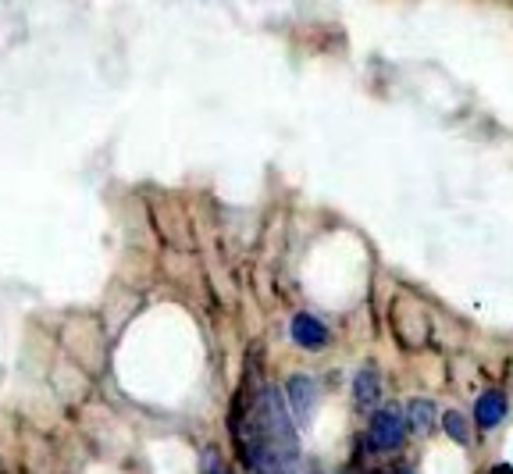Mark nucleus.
Wrapping results in <instances>:
<instances>
[{"mask_svg": "<svg viewBox=\"0 0 513 474\" xmlns=\"http://www.w3.org/2000/svg\"><path fill=\"white\" fill-rule=\"evenodd\" d=\"M232 439L253 474H296L300 467V442L296 421L285 396L275 385L243 389L232 407Z\"/></svg>", "mask_w": 513, "mask_h": 474, "instance_id": "f257e3e1", "label": "nucleus"}, {"mask_svg": "<svg viewBox=\"0 0 513 474\" xmlns=\"http://www.w3.org/2000/svg\"><path fill=\"white\" fill-rule=\"evenodd\" d=\"M407 439V417L396 407L371 410V425H367V442L375 453H396Z\"/></svg>", "mask_w": 513, "mask_h": 474, "instance_id": "f03ea898", "label": "nucleus"}, {"mask_svg": "<svg viewBox=\"0 0 513 474\" xmlns=\"http://www.w3.org/2000/svg\"><path fill=\"white\" fill-rule=\"evenodd\" d=\"M318 400H321V389L310 375H293L289 382H285V403H289V410H293L296 425H310Z\"/></svg>", "mask_w": 513, "mask_h": 474, "instance_id": "7ed1b4c3", "label": "nucleus"}, {"mask_svg": "<svg viewBox=\"0 0 513 474\" xmlns=\"http://www.w3.org/2000/svg\"><path fill=\"white\" fill-rule=\"evenodd\" d=\"M506 414H510V400H506V393H499V389L481 393L478 403H474V425H478L481 432L499 428L506 421Z\"/></svg>", "mask_w": 513, "mask_h": 474, "instance_id": "20e7f679", "label": "nucleus"}, {"mask_svg": "<svg viewBox=\"0 0 513 474\" xmlns=\"http://www.w3.org/2000/svg\"><path fill=\"white\" fill-rule=\"evenodd\" d=\"M353 403H357V410H378V403H382V375H378L375 364H364V368L353 375Z\"/></svg>", "mask_w": 513, "mask_h": 474, "instance_id": "39448f33", "label": "nucleus"}, {"mask_svg": "<svg viewBox=\"0 0 513 474\" xmlns=\"http://www.w3.org/2000/svg\"><path fill=\"white\" fill-rule=\"evenodd\" d=\"M289 336H293V343L303 346V350H325L328 339H332V336H328V328L307 311H300L293 318V325H289Z\"/></svg>", "mask_w": 513, "mask_h": 474, "instance_id": "423d86ee", "label": "nucleus"}, {"mask_svg": "<svg viewBox=\"0 0 513 474\" xmlns=\"http://www.w3.org/2000/svg\"><path fill=\"white\" fill-rule=\"evenodd\" d=\"M439 425V410H435L432 400H410L407 403V432L410 435H428L432 428Z\"/></svg>", "mask_w": 513, "mask_h": 474, "instance_id": "0eeeda50", "label": "nucleus"}, {"mask_svg": "<svg viewBox=\"0 0 513 474\" xmlns=\"http://www.w3.org/2000/svg\"><path fill=\"white\" fill-rule=\"evenodd\" d=\"M442 428H446L449 439L460 442V446L471 442V425H467V417L460 414V410H446V414H442Z\"/></svg>", "mask_w": 513, "mask_h": 474, "instance_id": "6e6552de", "label": "nucleus"}, {"mask_svg": "<svg viewBox=\"0 0 513 474\" xmlns=\"http://www.w3.org/2000/svg\"><path fill=\"white\" fill-rule=\"evenodd\" d=\"M204 474H232V471H228L225 460H221L218 453L207 450V453H204Z\"/></svg>", "mask_w": 513, "mask_h": 474, "instance_id": "1a4fd4ad", "label": "nucleus"}, {"mask_svg": "<svg viewBox=\"0 0 513 474\" xmlns=\"http://www.w3.org/2000/svg\"><path fill=\"white\" fill-rule=\"evenodd\" d=\"M296 474H325V471H321L318 460H307V464H303V467H296Z\"/></svg>", "mask_w": 513, "mask_h": 474, "instance_id": "9d476101", "label": "nucleus"}, {"mask_svg": "<svg viewBox=\"0 0 513 474\" xmlns=\"http://www.w3.org/2000/svg\"><path fill=\"white\" fill-rule=\"evenodd\" d=\"M492 474H513V467L510 464H499V467H492Z\"/></svg>", "mask_w": 513, "mask_h": 474, "instance_id": "9b49d317", "label": "nucleus"}, {"mask_svg": "<svg viewBox=\"0 0 513 474\" xmlns=\"http://www.w3.org/2000/svg\"><path fill=\"white\" fill-rule=\"evenodd\" d=\"M399 474H414V471H399Z\"/></svg>", "mask_w": 513, "mask_h": 474, "instance_id": "f8f14e48", "label": "nucleus"}]
</instances>
